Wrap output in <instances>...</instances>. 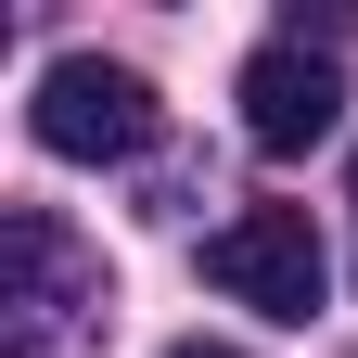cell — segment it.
<instances>
[{
  "mask_svg": "<svg viewBox=\"0 0 358 358\" xmlns=\"http://www.w3.org/2000/svg\"><path fill=\"white\" fill-rule=\"evenodd\" d=\"M103 320H115L103 256H90L64 217L13 205V231H0V358H90Z\"/></svg>",
  "mask_w": 358,
  "mask_h": 358,
  "instance_id": "cell-1",
  "label": "cell"
},
{
  "mask_svg": "<svg viewBox=\"0 0 358 358\" xmlns=\"http://www.w3.org/2000/svg\"><path fill=\"white\" fill-rule=\"evenodd\" d=\"M205 282L231 307H256V320H320L333 256H320V231H307V205H243L231 231H205Z\"/></svg>",
  "mask_w": 358,
  "mask_h": 358,
  "instance_id": "cell-2",
  "label": "cell"
},
{
  "mask_svg": "<svg viewBox=\"0 0 358 358\" xmlns=\"http://www.w3.org/2000/svg\"><path fill=\"white\" fill-rule=\"evenodd\" d=\"M38 141L64 166H128L154 141V77L141 64H103V52H64L38 77Z\"/></svg>",
  "mask_w": 358,
  "mask_h": 358,
  "instance_id": "cell-3",
  "label": "cell"
},
{
  "mask_svg": "<svg viewBox=\"0 0 358 358\" xmlns=\"http://www.w3.org/2000/svg\"><path fill=\"white\" fill-rule=\"evenodd\" d=\"M243 141L256 154H320L333 141V115H345V77L333 52H307V38H268V52H243Z\"/></svg>",
  "mask_w": 358,
  "mask_h": 358,
  "instance_id": "cell-4",
  "label": "cell"
},
{
  "mask_svg": "<svg viewBox=\"0 0 358 358\" xmlns=\"http://www.w3.org/2000/svg\"><path fill=\"white\" fill-rule=\"evenodd\" d=\"M166 358H243V345H166Z\"/></svg>",
  "mask_w": 358,
  "mask_h": 358,
  "instance_id": "cell-5",
  "label": "cell"
}]
</instances>
